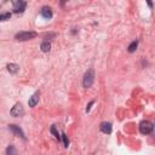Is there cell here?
I'll return each instance as SVG.
<instances>
[{"mask_svg":"<svg viewBox=\"0 0 155 155\" xmlns=\"http://www.w3.org/2000/svg\"><path fill=\"white\" fill-rule=\"evenodd\" d=\"M93 81H94V71H93V69H88V70L85 73V75H84L82 85H84V87L88 88V87L92 86Z\"/></svg>","mask_w":155,"mask_h":155,"instance_id":"1","label":"cell"},{"mask_svg":"<svg viewBox=\"0 0 155 155\" xmlns=\"http://www.w3.org/2000/svg\"><path fill=\"white\" fill-rule=\"evenodd\" d=\"M153 130H154V125L148 120L142 121L139 124V131H140L142 134H149V133L153 132Z\"/></svg>","mask_w":155,"mask_h":155,"instance_id":"2","label":"cell"},{"mask_svg":"<svg viewBox=\"0 0 155 155\" xmlns=\"http://www.w3.org/2000/svg\"><path fill=\"white\" fill-rule=\"evenodd\" d=\"M35 36H36L35 31H21L18 34H16L15 39L18 40V41H27V40H30V39H33Z\"/></svg>","mask_w":155,"mask_h":155,"instance_id":"3","label":"cell"},{"mask_svg":"<svg viewBox=\"0 0 155 155\" xmlns=\"http://www.w3.org/2000/svg\"><path fill=\"white\" fill-rule=\"evenodd\" d=\"M12 6H13V12L22 13V12H24V10L27 7V2L23 0H16L12 2Z\"/></svg>","mask_w":155,"mask_h":155,"instance_id":"4","label":"cell"},{"mask_svg":"<svg viewBox=\"0 0 155 155\" xmlns=\"http://www.w3.org/2000/svg\"><path fill=\"white\" fill-rule=\"evenodd\" d=\"M8 130L15 134V136H17V137H21V138H23V139H25V136H24V132L21 130V127L19 126H17V125H13V124H11V125H8Z\"/></svg>","mask_w":155,"mask_h":155,"instance_id":"5","label":"cell"},{"mask_svg":"<svg viewBox=\"0 0 155 155\" xmlns=\"http://www.w3.org/2000/svg\"><path fill=\"white\" fill-rule=\"evenodd\" d=\"M23 114H24V109H23L22 104L21 103H16L13 105V108L11 109V115L17 117V116H22Z\"/></svg>","mask_w":155,"mask_h":155,"instance_id":"6","label":"cell"},{"mask_svg":"<svg viewBox=\"0 0 155 155\" xmlns=\"http://www.w3.org/2000/svg\"><path fill=\"white\" fill-rule=\"evenodd\" d=\"M40 13H41V16H42L44 18H47V19H50V18L52 17V10H51V7H48V6L41 7Z\"/></svg>","mask_w":155,"mask_h":155,"instance_id":"7","label":"cell"},{"mask_svg":"<svg viewBox=\"0 0 155 155\" xmlns=\"http://www.w3.org/2000/svg\"><path fill=\"white\" fill-rule=\"evenodd\" d=\"M39 97H40V93L39 92H35L30 98H29V101H28V104H29V107H35L36 104H38V102H39Z\"/></svg>","mask_w":155,"mask_h":155,"instance_id":"8","label":"cell"},{"mask_svg":"<svg viewBox=\"0 0 155 155\" xmlns=\"http://www.w3.org/2000/svg\"><path fill=\"white\" fill-rule=\"evenodd\" d=\"M99 128H101V131H102L103 133H107V134L111 133V130H113L110 122H102L101 126H99Z\"/></svg>","mask_w":155,"mask_h":155,"instance_id":"9","label":"cell"},{"mask_svg":"<svg viewBox=\"0 0 155 155\" xmlns=\"http://www.w3.org/2000/svg\"><path fill=\"white\" fill-rule=\"evenodd\" d=\"M18 69H19V67H18L17 64H15V63L7 64V70H8L11 74H16V73L18 71Z\"/></svg>","mask_w":155,"mask_h":155,"instance_id":"10","label":"cell"},{"mask_svg":"<svg viewBox=\"0 0 155 155\" xmlns=\"http://www.w3.org/2000/svg\"><path fill=\"white\" fill-rule=\"evenodd\" d=\"M40 48H41V51H42V52H48V51H50V48H51V44H50L47 40H45V41H42V44H41Z\"/></svg>","mask_w":155,"mask_h":155,"instance_id":"11","label":"cell"},{"mask_svg":"<svg viewBox=\"0 0 155 155\" xmlns=\"http://www.w3.org/2000/svg\"><path fill=\"white\" fill-rule=\"evenodd\" d=\"M6 155H18L17 149H16L13 145H8V147L6 148Z\"/></svg>","mask_w":155,"mask_h":155,"instance_id":"12","label":"cell"},{"mask_svg":"<svg viewBox=\"0 0 155 155\" xmlns=\"http://www.w3.org/2000/svg\"><path fill=\"white\" fill-rule=\"evenodd\" d=\"M137 46H138V40L132 41V42L128 45V48H127V50H128V52H131V53H132V52H134V51L137 50Z\"/></svg>","mask_w":155,"mask_h":155,"instance_id":"13","label":"cell"},{"mask_svg":"<svg viewBox=\"0 0 155 155\" xmlns=\"http://www.w3.org/2000/svg\"><path fill=\"white\" fill-rule=\"evenodd\" d=\"M11 13L10 12H0V21H7L10 19Z\"/></svg>","mask_w":155,"mask_h":155,"instance_id":"14","label":"cell"},{"mask_svg":"<svg viewBox=\"0 0 155 155\" xmlns=\"http://www.w3.org/2000/svg\"><path fill=\"white\" fill-rule=\"evenodd\" d=\"M51 133H53V134H54V137H56L58 140H61V136H59V133L57 132V130H56V127H54V126H52V127H51Z\"/></svg>","mask_w":155,"mask_h":155,"instance_id":"15","label":"cell"},{"mask_svg":"<svg viewBox=\"0 0 155 155\" xmlns=\"http://www.w3.org/2000/svg\"><path fill=\"white\" fill-rule=\"evenodd\" d=\"M62 138H63V143H64V147L67 148L68 147V144H69V140H68V137L64 134V133H62Z\"/></svg>","mask_w":155,"mask_h":155,"instance_id":"16","label":"cell"},{"mask_svg":"<svg viewBox=\"0 0 155 155\" xmlns=\"http://www.w3.org/2000/svg\"><path fill=\"white\" fill-rule=\"evenodd\" d=\"M93 103H94V101H91V102H90V104H88V105H87V108H86V111H90V109H91V105H92Z\"/></svg>","mask_w":155,"mask_h":155,"instance_id":"17","label":"cell"}]
</instances>
